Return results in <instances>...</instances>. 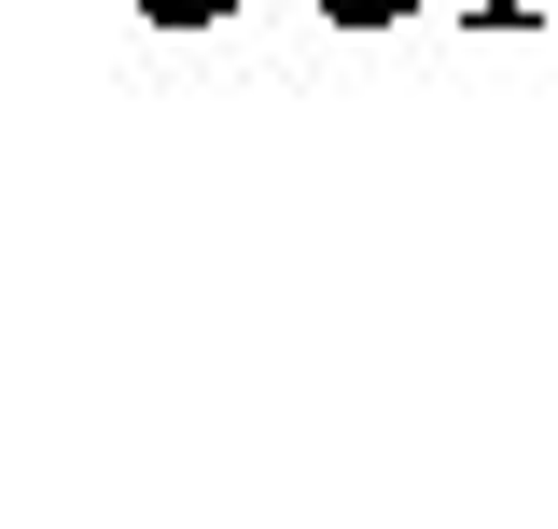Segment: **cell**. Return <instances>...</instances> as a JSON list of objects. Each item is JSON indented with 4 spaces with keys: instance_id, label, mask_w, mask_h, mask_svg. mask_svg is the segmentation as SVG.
<instances>
[{
    "instance_id": "1",
    "label": "cell",
    "mask_w": 558,
    "mask_h": 529,
    "mask_svg": "<svg viewBox=\"0 0 558 529\" xmlns=\"http://www.w3.org/2000/svg\"><path fill=\"white\" fill-rule=\"evenodd\" d=\"M336 14H405V0H336Z\"/></svg>"
},
{
    "instance_id": "2",
    "label": "cell",
    "mask_w": 558,
    "mask_h": 529,
    "mask_svg": "<svg viewBox=\"0 0 558 529\" xmlns=\"http://www.w3.org/2000/svg\"><path fill=\"white\" fill-rule=\"evenodd\" d=\"M168 14H209V0H168Z\"/></svg>"
}]
</instances>
